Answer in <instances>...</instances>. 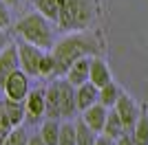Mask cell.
<instances>
[{
  "mask_svg": "<svg viewBox=\"0 0 148 145\" xmlns=\"http://www.w3.org/2000/svg\"><path fill=\"white\" fill-rule=\"evenodd\" d=\"M102 51L99 37L88 31H71L64 37H60L51 53L56 57V77L66 75V70L73 66L80 57H93Z\"/></svg>",
  "mask_w": 148,
  "mask_h": 145,
  "instance_id": "obj_1",
  "label": "cell"
},
{
  "mask_svg": "<svg viewBox=\"0 0 148 145\" xmlns=\"http://www.w3.org/2000/svg\"><path fill=\"white\" fill-rule=\"evenodd\" d=\"M53 20H49L47 16H42L40 11L36 13H27L16 22L13 31L16 35H20L25 42H31L36 46L44 48V51H51L58 42V29Z\"/></svg>",
  "mask_w": 148,
  "mask_h": 145,
  "instance_id": "obj_2",
  "label": "cell"
},
{
  "mask_svg": "<svg viewBox=\"0 0 148 145\" xmlns=\"http://www.w3.org/2000/svg\"><path fill=\"white\" fill-rule=\"evenodd\" d=\"M97 18V0H62L58 26L62 31H86Z\"/></svg>",
  "mask_w": 148,
  "mask_h": 145,
  "instance_id": "obj_3",
  "label": "cell"
},
{
  "mask_svg": "<svg viewBox=\"0 0 148 145\" xmlns=\"http://www.w3.org/2000/svg\"><path fill=\"white\" fill-rule=\"evenodd\" d=\"M77 112L75 101V86L69 79L51 81L47 88V119H71Z\"/></svg>",
  "mask_w": 148,
  "mask_h": 145,
  "instance_id": "obj_4",
  "label": "cell"
},
{
  "mask_svg": "<svg viewBox=\"0 0 148 145\" xmlns=\"http://www.w3.org/2000/svg\"><path fill=\"white\" fill-rule=\"evenodd\" d=\"M44 48L36 46L31 42H22L18 44V55H20V68L29 75V77H40V62L44 57Z\"/></svg>",
  "mask_w": 148,
  "mask_h": 145,
  "instance_id": "obj_5",
  "label": "cell"
},
{
  "mask_svg": "<svg viewBox=\"0 0 148 145\" xmlns=\"http://www.w3.org/2000/svg\"><path fill=\"white\" fill-rule=\"evenodd\" d=\"M2 92H5V97H9V99L25 101L27 97H29V92H31V88H29V75H27L22 68L13 70L11 75L5 79V84H2Z\"/></svg>",
  "mask_w": 148,
  "mask_h": 145,
  "instance_id": "obj_6",
  "label": "cell"
},
{
  "mask_svg": "<svg viewBox=\"0 0 148 145\" xmlns=\"http://www.w3.org/2000/svg\"><path fill=\"white\" fill-rule=\"evenodd\" d=\"M115 110H117V115L122 117L126 130H128V132H133V127H135L137 119H139V112H142V110L137 108L135 99H133L130 95H126V92H122V95H119V99H117V103H115Z\"/></svg>",
  "mask_w": 148,
  "mask_h": 145,
  "instance_id": "obj_7",
  "label": "cell"
},
{
  "mask_svg": "<svg viewBox=\"0 0 148 145\" xmlns=\"http://www.w3.org/2000/svg\"><path fill=\"white\" fill-rule=\"evenodd\" d=\"M25 106L29 121H40L42 117H47V88H33L25 99Z\"/></svg>",
  "mask_w": 148,
  "mask_h": 145,
  "instance_id": "obj_8",
  "label": "cell"
},
{
  "mask_svg": "<svg viewBox=\"0 0 148 145\" xmlns=\"http://www.w3.org/2000/svg\"><path fill=\"white\" fill-rule=\"evenodd\" d=\"M20 68V55H18V44H9V46L0 53V86L5 84V79L13 70Z\"/></svg>",
  "mask_w": 148,
  "mask_h": 145,
  "instance_id": "obj_9",
  "label": "cell"
},
{
  "mask_svg": "<svg viewBox=\"0 0 148 145\" xmlns=\"http://www.w3.org/2000/svg\"><path fill=\"white\" fill-rule=\"evenodd\" d=\"M106 117H108V108H106L104 103H93L91 108H86L84 112H82V119L86 121L88 125L95 130L97 134L104 132V123H106Z\"/></svg>",
  "mask_w": 148,
  "mask_h": 145,
  "instance_id": "obj_10",
  "label": "cell"
},
{
  "mask_svg": "<svg viewBox=\"0 0 148 145\" xmlns=\"http://www.w3.org/2000/svg\"><path fill=\"white\" fill-rule=\"evenodd\" d=\"M75 101H77V110L84 112L86 108H91L93 103L99 101V88L93 81H86L75 88Z\"/></svg>",
  "mask_w": 148,
  "mask_h": 145,
  "instance_id": "obj_11",
  "label": "cell"
},
{
  "mask_svg": "<svg viewBox=\"0 0 148 145\" xmlns=\"http://www.w3.org/2000/svg\"><path fill=\"white\" fill-rule=\"evenodd\" d=\"M64 77H66L75 88L82 86V84H86L88 79H91V57H80V60L66 70Z\"/></svg>",
  "mask_w": 148,
  "mask_h": 145,
  "instance_id": "obj_12",
  "label": "cell"
},
{
  "mask_svg": "<svg viewBox=\"0 0 148 145\" xmlns=\"http://www.w3.org/2000/svg\"><path fill=\"white\" fill-rule=\"evenodd\" d=\"M88 81H93L97 88H102V86H106V84L113 81L111 70H108V66H106V62L102 60V57H97V55L91 57V79H88Z\"/></svg>",
  "mask_w": 148,
  "mask_h": 145,
  "instance_id": "obj_13",
  "label": "cell"
},
{
  "mask_svg": "<svg viewBox=\"0 0 148 145\" xmlns=\"http://www.w3.org/2000/svg\"><path fill=\"white\" fill-rule=\"evenodd\" d=\"M0 103H2V108L7 110V115H9V119H11L13 127H16V125H22V121H25V117H27L25 101H16V99L5 97V99H0Z\"/></svg>",
  "mask_w": 148,
  "mask_h": 145,
  "instance_id": "obj_14",
  "label": "cell"
},
{
  "mask_svg": "<svg viewBox=\"0 0 148 145\" xmlns=\"http://www.w3.org/2000/svg\"><path fill=\"white\" fill-rule=\"evenodd\" d=\"M126 125H124L122 117L117 115V110L115 108H108V117H106V123H104V134L106 136H111V139L117 141L122 134H126Z\"/></svg>",
  "mask_w": 148,
  "mask_h": 145,
  "instance_id": "obj_15",
  "label": "cell"
},
{
  "mask_svg": "<svg viewBox=\"0 0 148 145\" xmlns=\"http://www.w3.org/2000/svg\"><path fill=\"white\" fill-rule=\"evenodd\" d=\"M75 134H77V145H95V141H97V132L82 117H77V121H75Z\"/></svg>",
  "mask_w": 148,
  "mask_h": 145,
  "instance_id": "obj_16",
  "label": "cell"
},
{
  "mask_svg": "<svg viewBox=\"0 0 148 145\" xmlns=\"http://www.w3.org/2000/svg\"><path fill=\"white\" fill-rule=\"evenodd\" d=\"M130 134H133V143L135 145H148V110L146 108L139 112V119H137Z\"/></svg>",
  "mask_w": 148,
  "mask_h": 145,
  "instance_id": "obj_17",
  "label": "cell"
},
{
  "mask_svg": "<svg viewBox=\"0 0 148 145\" xmlns=\"http://www.w3.org/2000/svg\"><path fill=\"white\" fill-rule=\"evenodd\" d=\"M33 5H36V11H40L42 16H47L49 20L58 22L62 0H33Z\"/></svg>",
  "mask_w": 148,
  "mask_h": 145,
  "instance_id": "obj_18",
  "label": "cell"
},
{
  "mask_svg": "<svg viewBox=\"0 0 148 145\" xmlns=\"http://www.w3.org/2000/svg\"><path fill=\"white\" fill-rule=\"evenodd\" d=\"M119 95H122V90H119V86L115 84V81H111V84H106L99 88V103H104L106 108H115V103H117Z\"/></svg>",
  "mask_w": 148,
  "mask_h": 145,
  "instance_id": "obj_19",
  "label": "cell"
},
{
  "mask_svg": "<svg viewBox=\"0 0 148 145\" xmlns=\"http://www.w3.org/2000/svg\"><path fill=\"white\" fill-rule=\"evenodd\" d=\"M40 134H42L47 145H58V141H60V123L56 119H47L40 127Z\"/></svg>",
  "mask_w": 148,
  "mask_h": 145,
  "instance_id": "obj_20",
  "label": "cell"
},
{
  "mask_svg": "<svg viewBox=\"0 0 148 145\" xmlns=\"http://www.w3.org/2000/svg\"><path fill=\"white\" fill-rule=\"evenodd\" d=\"M58 145H77V134H75V123H62L60 125V141Z\"/></svg>",
  "mask_w": 148,
  "mask_h": 145,
  "instance_id": "obj_21",
  "label": "cell"
},
{
  "mask_svg": "<svg viewBox=\"0 0 148 145\" xmlns=\"http://www.w3.org/2000/svg\"><path fill=\"white\" fill-rule=\"evenodd\" d=\"M2 145H29V134H27L25 125H16L11 130V134L7 136V141Z\"/></svg>",
  "mask_w": 148,
  "mask_h": 145,
  "instance_id": "obj_22",
  "label": "cell"
},
{
  "mask_svg": "<svg viewBox=\"0 0 148 145\" xmlns=\"http://www.w3.org/2000/svg\"><path fill=\"white\" fill-rule=\"evenodd\" d=\"M40 77H56V57L51 51H47L40 62Z\"/></svg>",
  "mask_w": 148,
  "mask_h": 145,
  "instance_id": "obj_23",
  "label": "cell"
},
{
  "mask_svg": "<svg viewBox=\"0 0 148 145\" xmlns=\"http://www.w3.org/2000/svg\"><path fill=\"white\" fill-rule=\"evenodd\" d=\"M11 130H13V123L9 119V115H7V110L2 108V103H0V145L7 141V136L11 134Z\"/></svg>",
  "mask_w": 148,
  "mask_h": 145,
  "instance_id": "obj_24",
  "label": "cell"
},
{
  "mask_svg": "<svg viewBox=\"0 0 148 145\" xmlns=\"http://www.w3.org/2000/svg\"><path fill=\"white\" fill-rule=\"evenodd\" d=\"M11 24V13H9V5L5 0H0V29H7Z\"/></svg>",
  "mask_w": 148,
  "mask_h": 145,
  "instance_id": "obj_25",
  "label": "cell"
},
{
  "mask_svg": "<svg viewBox=\"0 0 148 145\" xmlns=\"http://www.w3.org/2000/svg\"><path fill=\"white\" fill-rule=\"evenodd\" d=\"M95 145H117V141L111 139V136H106L104 132L97 134V141H95Z\"/></svg>",
  "mask_w": 148,
  "mask_h": 145,
  "instance_id": "obj_26",
  "label": "cell"
},
{
  "mask_svg": "<svg viewBox=\"0 0 148 145\" xmlns=\"http://www.w3.org/2000/svg\"><path fill=\"white\" fill-rule=\"evenodd\" d=\"M9 44H11V40H9V33H7L5 29H0V53H2V51H5Z\"/></svg>",
  "mask_w": 148,
  "mask_h": 145,
  "instance_id": "obj_27",
  "label": "cell"
},
{
  "mask_svg": "<svg viewBox=\"0 0 148 145\" xmlns=\"http://www.w3.org/2000/svg\"><path fill=\"white\" fill-rule=\"evenodd\" d=\"M29 145H47V143H44L42 134L36 132V134H31V136H29Z\"/></svg>",
  "mask_w": 148,
  "mask_h": 145,
  "instance_id": "obj_28",
  "label": "cell"
},
{
  "mask_svg": "<svg viewBox=\"0 0 148 145\" xmlns=\"http://www.w3.org/2000/svg\"><path fill=\"white\" fill-rule=\"evenodd\" d=\"M117 145H135V143H133V134H130V132L122 134V136L117 139Z\"/></svg>",
  "mask_w": 148,
  "mask_h": 145,
  "instance_id": "obj_29",
  "label": "cell"
},
{
  "mask_svg": "<svg viewBox=\"0 0 148 145\" xmlns=\"http://www.w3.org/2000/svg\"><path fill=\"white\" fill-rule=\"evenodd\" d=\"M5 2H7V5H9V7H16V5H18V2H20V0H5Z\"/></svg>",
  "mask_w": 148,
  "mask_h": 145,
  "instance_id": "obj_30",
  "label": "cell"
},
{
  "mask_svg": "<svg viewBox=\"0 0 148 145\" xmlns=\"http://www.w3.org/2000/svg\"><path fill=\"white\" fill-rule=\"evenodd\" d=\"M0 90H2V86H0Z\"/></svg>",
  "mask_w": 148,
  "mask_h": 145,
  "instance_id": "obj_31",
  "label": "cell"
}]
</instances>
